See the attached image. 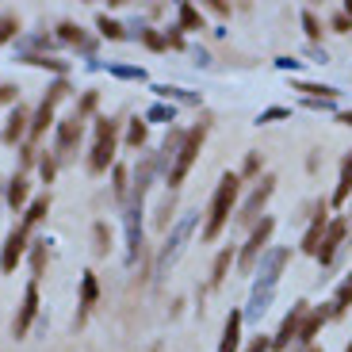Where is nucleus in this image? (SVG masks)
I'll use <instances>...</instances> for the list:
<instances>
[{"label":"nucleus","instance_id":"1","mask_svg":"<svg viewBox=\"0 0 352 352\" xmlns=\"http://www.w3.org/2000/svg\"><path fill=\"white\" fill-rule=\"evenodd\" d=\"M238 192H241V176L238 173H226L219 180L211 195V207H207V222H203V241H214L222 234V226L230 222V211H234V203H238Z\"/></svg>","mask_w":352,"mask_h":352},{"label":"nucleus","instance_id":"2","mask_svg":"<svg viewBox=\"0 0 352 352\" xmlns=\"http://www.w3.org/2000/svg\"><path fill=\"white\" fill-rule=\"evenodd\" d=\"M115 146H119L115 119H96V138H92V150H88V173L92 176L107 173V165L115 161Z\"/></svg>","mask_w":352,"mask_h":352},{"label":"nucleus","instance_id":"3","mask_svg":"<svg viewBox=\"0 0 352 352\" xmlns=\"http://www.w3.org/2000/svg\"><path fill=\"white\" fill-rule=\"evenodd\" d=\"M203 138H207V126H203V123L192 126V131H184V146H180V153H176L173 168H168V188H180V184H184V176L192 173L195 157H199Z\"/></svg>","mask_w":352,"mask_h":352},{"label":"nucleus","instance_id":"4","mask_svg":"<svg viewBox=\"0 0 352 352\" xmlns=\"http://www.w3.org/2000/svg\"><path fill=\"white\" fill-rule=\"evenodd\" d=\"M192 226H195V214H184V219L173 226V234L165 238V245H161V253H157V264H153V268H157V276H165L168 264L180 261V253H184V241L192 238Z\"/></svg>","mask_w":352,"mask_h":352},{"label":"nucleus","instance_id":"5","mask_svg":"<svg viewBox=\"0 0 352 352\" xmlns=\"http://www.w3.org/2000/svg\"><path fill=\"white\" fill-rule=\"evenodd\" d=\"M272 230H276L272 219H261V226H253V234H249L245 249L238 253V268H241L245 276L253 272L256 264H261V256L268 253V238H272Z\"/></svg>","mask_w":352,"mask_h":352},{"label":"nucleus","instance_id":"6","mask_svg":"<svg viewBox=\"0 0 352 352\" xmlns=\"http://www.w3.org/2000/svg\"><path fill=\"white\" fill-rule=\"evenodd\" d=\"M307 314H310V302H295V307H291V314L283 318L280 333L272 337V352H283L291 341H299V329H302V322H307Z\"/></svg>","mask_w":352,"mask_h":352},{"label":"nucleus","instance_id":"7","mask_svg":"<svg viewBox=\"0 0 352 352\" xmlns=\"http://www.w3.org/2000/svg\"><path fill=\"white\" fill-rule=\"evenodd\" d=\"M35 318H38V280H31V283H27V291H23V302H19L16 322H12V333L27 337V329L35 326Z\"/></svg>","mask_w":352,"mask_h":352},{"label":"nucleus","instance_id":"8","mask_svg":"<svg viewBox=\"0 0 352 352\" xmlns=\"http://www.w3.org/2000/svg\"><path fill=\"white\" fill-rule=\"evenodd\" d=\"M344 238H349V219H329L326 238H322V249H318V261L333 264L337 253H341V245H344Z\"/></svg>","mask_w":352,"mask_h":352},{"label":"nucleus","instance_id":"9","mask_svg":"<svg viewBox=\"0 0 352 352\" xmlns=\"http://www.w3.org/2000/svg\"><path fill=\"white\" fill-rule=\"evenodd\" d=\"M23 253H27V230L12 226L8 238H4V249H0V268L4 272H16V264L23 261Z\"/></svg>","mask_w":352,"mask_h":352},{"label":"nucleus","instance_id":"10","mask_svg":"<svg viewBox=\"0 0 352 352\" xmlns=\"http://www.w3.org/2000/svg\"><path fill=\"white\" fill-rule=\"evenodd\" d=\"M291 261V249H268V253L261 256V287H276V280H280L283 264Z\"/></svg>","mask_w":352,"mask_h":352},{"label":"nucleus","instance_id":"11","mask_svg":"<svg viewBox=\"0 0 352 352\" xmlns=\"http://www.w3.org/2000/svg\"><path fill=\"white\" fill-rule=\"evenodd\" d=\"M272 192H276V180H272V176H264L261 184H256V188H253V195H249V199H245V207H241V214H238V222H253V219H256V214H261V211H264V203L272 199Z\"/></svg>","mask_w":352,"mask_h":352},{"label":"nucleus","instance_id":"12","mask_svg":"<svg viewBox=\"0 0 352 352\" xmlns=\"http://www.w3.org/2000/svg\"><path fill=\"white\" fill-rule=\"evenodd\" d=\"M80 134H85V119L80 115H69V119L58 123V157H69V150L80 142Z\"/></svg>","mask_w":352,"mask_h":352},{"label":"nucleus","instance_id":"13","mask_svg":"<svg viewBox=\"0 0 352 352\" xmlns=\"http://www.w3.org/2000/svg\"><path fill=\"white\" fill-rule=\"evenodd\" d=\"M326 226H329V214H326V203L318 207L314 222H310V230L302 234V253L318 256V249H322V238H326Z\"/></svg>","mask_w":352,"mask_h":352},{"label":"nucleus","instance_id":"14","mask_svg":"<svg viewBox=\"0 0 352 352\" xmlns=\"http://www.w3.org/2000/svg\"><path fill=\"white\" fill-rule=\"evenodd\" d=\"M126 245H131V253H126V261H138V249H142V203H131L126 207Z\"/></svg>","mask_w":352,"mask_h":352},{"label":"nucleus","instance_id":"15","mask_svg":"<svg viewBox=\"0 0 352 352\" xmlns=\"http://www.w3.org/2000/svg\"><path fill=\"white\" fill-rule=\"evenodd\" d=\"M241 322H245V314H241V310H230V314H226L219 352H238V349H241Z\"/></svg>","mask_w":352,"mask_h":352},{"label":"nucleus","instance_id":"16","mask_svg":"<svg viewBox=\"0 0 352 352\" xmlns=\"http://www.w3.org/2000/svg\"><path fill=\"white\" fill-rule=\"evenodd\" d=\"M272 295H276V287H261V283H256V287H253V295H249L245 318H253V322H261V318L268 314V307H272Z\"/></svg>","mask_w":352,"mask_h":352},{"label":"nucleus","instance_id":"17","mask_svg":"<svg viewBox=\"0 0 352 352\" xmlns=\"http://www.w3.org/2000/svg\"><path fill=\"white\" fill-rule=\"evenodd\" d=\"M100 299V283H96V272H85L80 276V318L88 314V310L96 307Z\"/></svg>","mask_w":352,"mask_h":352},{"label":"nucleus","instance_id":"18","mask_svg":"<svg viewBox=\"0 0 352 352\" xmlns=\"http://www.w3.org/2000/svg\"><path fill=\"white\" fill-rule=\"evenodd\" d=\"M352 199V153L341 161V176H337V188H333V203L341 207V203Z\"/></svg>","mask_w":352,"mask_h":352},{"label":"nucleus","instance_id":"19","mask_svg":"<svg viewBox=\"0 0 352 352\" xmlns=\"http://www.w3.org/2000/svg\"><path fill=\"white\" fill-rule=\"evenodd\" d=\"M27 131H31V126H27V111H23V107H16V111L8 115V126H4V142H8V146H16Z\"/></svg>","mask_w":352,"mask_h":352},{"label":"nucleus","instance_id":"20","mask_svg":"<svg viewBox=\"0 0 352 352\" xmlns=\"http://www.w3.org/2000/svg\"><path fill=\"white\" fill-rule=\"evenodd\" d=\"M54 107L58 104H50V100H43V104H38V111H35V119H31V138H43L46 134V126H54Z\"/></svg>","mask_w":352,"mask_h":352},{"label":"nucleus","instance_id":"21","mask_svg":"<svg viewBox=\"0 0 352 352\" xmlns=\"http://www.w3.org/2000/svg\"><path fill=\"white\" fill-rule=\"evenodd\" d=\"M349 307H352V272L344 276L341 283H337V291H333V302H329V310H333V318H341Z\"/></svg>","mask_w":352,"mask_h":352},{"label":"nucleus","instance_id":"22","mask_svg":"<svg viewBox=\"0 0 352 352\" xmlns=\"http://www.w3.org/2000/svg\"><path fill=\"white\" fill-rule=\"evenodd\" d=\"M238 261V253H234V245H226L219 256H214V264H211V287H219L222 280H226V272H230V264Z\"/></svg>","mask_w":352,"mask_h":352},{"label":"nucleus","instance_id":"23","mask_svg":"<svg viewBox=\"0 0 352 352\" xmlns=\"http://www.w3.org/2000/svg\"><path fill=\"white\" fill-rule=\"evenodd\" d=\"M46 211H50V195H38V199H31V203H27V214H23V222H19V226H23V230L38 226V222L46 219Z\"/></svg>","mask_w":352,"mask_h":352},{"label":"nucleus","instance_id":"24","mask_svg":"<svg viewBox=\"0 0 352 352\" xmlns=\"http://www.w3.org/2000/svg\"><path fill=\"white\" fill-rule=\"evenodd\" d=\"M295 92H307L310 100H337V88H329V85H310V80H295Z\"/></svg>","mask_w":352,"mask_h":352},{"label":"nucleus","instance_id":"25","mask_svg":"<svg viewBox=\"0 0 352 352\" xmlns=\"http://www.w3.org/2000/svg\"><path fill=\"white\" fill-rule=\"evenodd\" d=\"M8 207L12 211H23L27 207V180L23 176H16V180L8 184Z\"/></svg>","mask_w":352,"mask_h":352},{"label":"nucleus","instance_id":"26","mask_svg":"<svg viewBox=\"0 0 352 352\" xmlns=\"http://www.w3.org/2000/svg\"><path fill=\"white\" fill-rule=\"evenodd\" d=\"M180 31H203V16L192 4H180Z\"/></svg>","mask_w":352,"mask_h":352},{"label":"nucleus","instance_id":"27","mask_svg":"<svg viewBox=\"0 0 352 352\" xmlns=\"http://www.w3.org/2000/svg\"><path fill=\"white\" fill-rule=\"evenodd\" d=\"M126 146H146V119H131V131H126Z\"/></svg>","mask_w":352,"mask_h":352},{"label":"nucleus","instance_id":"28","mask_svg":"<svg viewBox=\"0 0 352 352\" xmlns=\"http://www.w3.org/2000/svg\"><path fill=\"white\" fill-rule=\"evenodd\" d=\"M92 234H96V256H107V249H111V230H107L104 222H96Z\"/></svg>","mask_w":352,"mask_h":352},{"label":"nucleus","instance_id":"29","mask_svg":"<svg viewBox=\"0 0 352 352\" xmlns=\"http://www.w3.org/2000/svg\"><path fill=\"white\" fill-rule=\"evenodd\" d=\"M16 31H19V19L16 16H0V46L12 43V38H16Z\"/></svg>","mask_w":352,"mask_h":352},{"label":"nucleus","instance_id":"30","mask_svg":"<svg viewBox=\"0 0 352 352\" xmlns=\"http://www.w3.org/2000/svg\"><path fill=\"white\" fill-rule=\"evenodd\" d=\"M96 27H100V35H107V38H123V27L107 16H96Z\"/></svg>","mask_w":352,"mask_h":352},{"label":"nucleus","instance_id":"31","mask_svg":"<svg viewBox=\"0 0 352 352\" xmlns=\"http://www.w3.org/2000/svg\"><path fill=\"white\" fill-rule=\"evenodd\" d=\"M302 31H307V38H310V43H318V38H322V27H318L314 12H302Z\"/></svg>","mask_w":352,"mask_h":352},{"label":"nucleus","instance_id":"32","mask_svg":"<svg viewBox=\"0 0 352 352\" xmlns=\"http://www.w3.org/2000/svg\"><path fill=\"white\" fill-rule=\"evenodd\" d=\"M58 38H62V43H85L80 27H73V23H62V27H58ZM85 46H88V43H85Z\"/></svg>","mask_w":352,"mask_h":352},{"label":"nucleus","instance_id":"33","mask_svg":"<svg viewBox=\"0 0 352 352\" xmlns=\"http://www.w3.org/2000/svg\"><path fill=\"white\" fill-rule=\"evenodd\" d=\"M146 119H153V123H173V107H165V104H153L150 111H146Z\"/></svg>","mask_w":352,"mask_h":352},{"label":"nucleus","instance_id":"34","mask_svg":"<svg viewBox=\"0 0 352 352\" xmlns=\"http://www.w3.org/2000/svg\"><path fill=\"white\" fill-rule=\"evenodd\" d=\"M43 264H46V241H35V253H31V268H35V280L43 276Z\"/></svg>","mask_w":352,"mask_h":352},{"label":"nucleus","instance_id":"35","mask_svg":"<svg viewBox=\"0 0 352 352\" xmlns=\"http://www.w3.org/2000/svg\"><path fill=\"white\" fill-rule=\"evenodd\" d=\"M111 180H115V184H111V192L119 195V199H123V195H126V168H123V165H115Z\"/></svg>","mask_w":352,"mask_h":352},{"label":"nucleus","instance_id":"36","mask_svg":"<svg viewBox=\"0 0 352 352\" xmlns=\"http://www.w3.org/2000/svg\"><path fill=\"white\" fill-rule=\"evenodd\" d=\"M165 46H168V50H184V31H180V27H168V31H165Z\"/></svg>","mask_w":352,"mask_h":352},{"label":"nucleus","instance_id":"37","mask_svg":"<svg viewBox=\"0 0 352 352\" xmlns=\"http://www.w3.org/2000/svg\"><path fill=\"white\" fill-rule=\"evenodd\" d=\"M38 173H43V180H46V184H50L54 176H58V161H54V157H50V153H46V157H43V161H38Z\"/></svg>","mask_w":352,"mask_h":352},{"label":"nucleus","instance_id":"38","mask_svg":"<svg viewBox=\"0 0 352 352\" xmlns=\"http://www.w3.org/2000/svg\"><path fill=\"white\" fill-rule=\"evenodd\" d=\"M65 96H69V85H65V80H54V85H50V96H46V100H50V104H62Z\"/></svg>","mask_w":352,"mask_h":352},{"label":"nucleus","instance_id":"39","mask_svg":"<svg viewBox=\"0 0 352 352\" xmlns=\"http://www.w3.org/2000/svg\"><path fill=\"white\" fill-rule=\"evenodd\" d=\"M142 43L150 50H165V35H157V31H142Z\"/></svg>","mask_w":352,"mask_h":352},{"label":"nucleus","instance_id":"40","mask_svg":"<svg viewBox=\"0 0 352 352\" xmlns=\"http://www.w3.org/2000/svg\"><path fill=\"white\" fill-rule=\"evenodd\" d=\"M27 65H43V69H54V73H65L62 62H54V58H27Z\"/></svg>","mask_w":352,"mask_h":352},{"label":"nucleus","instance_id":"41","mask_svg":"<svg viewBox=\"0 0 352 352\" xmlns=\"http://www.w3.org/2000/svg\"><path fill=\"white\" fill-rule=\"evenodd\" d=\"M329 27H333V31H341V35H344V31H352V16H344V12H337V16L329 19Z\"/></svg>","mask_w":352,"mask_h":352},{"label":"nucleus","instance_id":"42","mask_svg":"<svg viewBox=\"0 0 352 352\" xmlns=\"http://www.w3.org/2000/svg\"><path fill=\"white\" fill-rule=\"evenodd\" d=\"M111 73H115V77H126V80H142V77H146L142 69H126V65H111Z\"/></svg>","mask_w":352,"mask_h":352},{"label":"nucleus","instance_id":"43","mask_svg":"<svg viewBox=\"0 0 352 352\" xmlns=\"http://www.w3.org/2000/svg\"><path fill=\"white\" fill-rule=\"evenodd\" d=\"M245 352H272V341H268V337H253V341H249V349Z\"/></svg>","mask_w":352,"mask_h":352},{"label":"nucleus","instance_id":"44","mask_svg":"<svg viewBox=\"0 0 352 352\" xmlns=\"http://www.w3.org/2000/svg\"><path fill=\"white\" fill-rule=\"evenodd\" d=\"M283 115H287V107H268V111H261L256 123H272V119H283Z\"/></svg>","mask_w":352,"mask_h":352},{"label":"nucleus","instance_id":"45","mask_svg":"<svg viewBox=\"0 0 352 352\" xmlns=\"http://www.w3.org/2000/svg\"><path fill=\"white\" fill-rule=\"evenodd\" d=\"M241 173H245V176H256V173H261V157H256V153H249V157H245V168H241Z\"/></svg>","mask_w":352,"mask_h":352},{"label":"nucleus","instance_id":"46","mask_svg":"<svg viewBox=\"0 0 352 352\" xmlns=\"http://www.w3.org/2000/svg\"><path fill=\"white\" fill-rule=\"evenodd\" d=\"M276 65H280V69H299V62H295V58H280Z\"/></svg>","mask_w":352,"mask_h":352},{"label":"nucleus","instance_id":"47","mask_svg":"<svg viewBox=\"0 0 352 352\" xmlns=\"http://www.w3.org/2000/svg\"><path fill=\"white\" fill-rule=\"evenodd\" d=\"M12 96H16V88H8V85L0 88V104H8V100H12Z\"/></svg>","mask_w":352,"mask_h":352},{"label":"nucleus","instance_id":"48","mask_svg":"<svg viewBox=\"0 0 352 352\" xmlns=\"http://www.w3.org/2000/svg\"><path fill=\"white\" fill-rule=\"evenodd\" d=\"M337 119H341V123H349V126H352V111H341V115H337Z\"/></svg>","mask_w":352,"mask_h":352},{"label":"nucleus","instance_id":"49","mask_svg":"<svg viewBox=\"0 0 352 352\" xmlns=\"http://www.w3.org/2000/svg\"><path fill=\"white\" fill-rule=\"evenodd\" d=\"M307 352H318V349H314V344H310V349H307Z\"/></svg>","mask_w":352,"mask_h":352},{"label":"nucleus","instance_id":"50","mask_svg":"<svg viewBox=\"0 0 352 352\" xmlns=\"http://www.w3.org/2000/svg\"><path fill=\"white\" fill-rule=\"evenodd\" d=\"M344 352H352V344H349V349H344Z\"/></svg>","mask_w":352,"mask_h":352}]
</instances>
